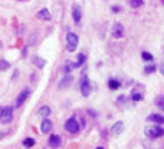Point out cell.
<instances>
[{"label": "cell", "mask_w": 164, "mask_h": 149, "mask_svg": "<svg viewBox=\"0 0 164 149\" xmlns=\"http://www.w3.org/2000/svg\"><path fill=\"white\" fill-rule=\"evenodd\" d=\"M65 129L68 133H71V134H76V133L80 132V124L77 123V121H76L75 118H70L65 123Z\"/></svg>", "instance_id": "cell-4"}, {"label": "cell", "mask_w": 164, "mask_h": 149, "mask_svg": "<svg viewBox=\"0 0 164 149\" xmlns=\"http://www.w3.org/2000/svg\"><path fill=\"white\" fill-rule=\"evenodd\" d=\"M144 4V1L143 0H129V5H131V8L133 9H138L139 6Z\"/></svg>", "instance_id": "cell-19"}, {"label": "cell", "mask_w": 164, "mask_h": 149, "mask_svg": "<svg viewBox=\"0 0 164 149\" xmlns=\"http://www.w3.org/2000/svg\"><path fill=\"white\" fill-rule=\"evenodd\" d=\"M31 61H33L34 65L36 66V67H39V68H44V67L46 66V60L42 58V57H40V56H38V55H34Z\"/></svg>", "instance_id": "cell-10"}, {"label": "cell", "mask_w": 164, "mask_h": 149, "mask_svg": "<svg viewBox=\"0 0 164 149\" xmlns=\"http://www.w3.org/2000/svg\"><path fill=\"white\" fill-rule=\"evenodd\" d=\"M80 89H81V93L83 97H88L89 93H91V83L87 77H84L82 81H81V84H80Z\"/></svg>", "instance_id": "cell-5"}, {"label": "cell", "mask_w": 164, "mask_h": 149, "mask_svg": "<svg viewBox=\"0 0 164 149\" xmlns=\"http://www.w3.org/2000/svg\"><path fill=\"white\" fill-rule=\"evenodd\" d=\"M72 83V76L70 73H66V76L64 78L60 81V84H59V88H66V87H68L70 84Z\"/></svg>", "instance_id": "cell-12"}, {"label": "cell", "mask_w": 164, "mask_h": 149, "mask_svg": "<svg viewBox=\"0 0 164 149\" xmlns=\"http://www.w3.org/2000/svg\"><path fill=\"white\" fill-rule=\"evenodd\" d=\"M163 103H164V98H163V96H160V97L157 98V106H158L159 108H162V109H163V107H164Z\"/></svg>", "instance_id": "cell-26"}, {"label": "cell", "mask_w": 164, "mask_h": 149, "mask_svg": "<svg viewBox=\"0 0 164 149\" xmlns=\"http://www.w3.org/2000/svg\"><path fill=\"white\" fill-rule=\"evenodd\" d=\"M36 18L40 20H51V14L47 9H42L36 14Z\"/></svg>", "instance_id": "cell-14"}, {"label": "cell", "mask_w": 164, "mask_h": 149, "mask_svg": "<svg viewBox=\"0 0 164 149\" xmlns=\"http://www.w3.org/2000/svg\"><path fill=\"white\" fill-rule=\"evenodd\" d=\"M81 18H82V10H81L80 5H73L72 6V19L76 24H78L81 21Z\"/></svg>", "instance_id": "cell-7"}, {"label": "cell", "mask_w": 164, "mask_h": 149, "mask_svg": "<svg viewBox=\"0 0 164 149\" xmlns=\"http://www.w3.org/2000/svg\"><path fill=\"white\" fill-rule=\"evenodd\" d=\"M29 89H24L23 92L20 93L19 96H18V98H16V104H15V107L16 108H20L21 106H23L24 103H25V101L28 99L29 97Z\"/></svg>", "instance_id": "cell-8"}, {"label": "cell", "mask_w": 164, "mask_h": 149, "mask_svg": "<svg viewBox=\"0 0 164 149\" xmlns=\"http://www.w3.org/2000/svg\"><path fill=\"white\" fill-rule=\"evenodd\" d=\"M155 71V66L154 65H147L144 67V72L147 74H150V73H153Z\"/></svg>", "instance_id": "cell-23"}, {"label": "cell", "mask_w": 164, "mask_h": 149, "mask_svg": "<svg viewBox=\"0 0 164 149\" xmlns=\"http://www.w3.org/2000/svg\"><path fill=\"white\" fill-rule=\"evenodd\" d=\"M108 87L111 89H118L121 87V82L117 81V79H109V82H108Z\"/></svg>", "instance_id": "cell-18"}, {"label": "cell", "mask_w": 164, "mask_h": 149, "mask_svg": "<svg viewBox=\"0 0 164 149\" xmlns=\"http://www.w3.org/2000/svg\"><path fill=\"white\" fill-rule=\"evenodd\" d=\"M142 58H143L144 61H152V60H153V56L150 55L149 52L143 51V52H142Z\"/></svg>", "instance_id": "cell-25"}, {"label": "cell", "mask_w": 164, "mask_h": 149, "mask_svg": "<svg viewBox=\"0 0 164 149\" xmlns=\"http://www.w3.org/2000/svg\"><path fill=\"white\" fill-rule=\"evenodd\" d=\"M23 144L25 148H31V147L35 145V140H34L33 138H26V139H24Z\"/></svg>", "instance_id": "cell-20"}, {"label": "cell", "mask_w": 164, "mask_h": 149, "mask_svg": "<svg viewBox=\"0 0 164 149\" xmlns=\"http://www.w3.org/2000/svg\"><path fill=\"white\" fill-rule=\"evenodd\" d=\"M164 133L163 130V127H159V126H153V127H148L145 129V134L148 138L150 139H154V138H158V137H162Z\"/></svg>", "instance_id": "cell-3"}, {"label": "cell", "mask_w": 164, "mask_h": 149, "mask_svg": "<svg viewBox=\"0 0 164 149\" xmlns=\"http://www.w3.org/2000/svg\"><path fill=\"white\" fill-rule=\"evenodd\" d=\"M39 114L41 117H49L51 114V108L49 106H42L40 109H39Z\"/></svg>", "instance_id": "cell-17"}, {"label": "cell", "mask_w": 164, "mask_h": 149, "mask_svg": "<svg viewBox=\"0 0 164 149\" xmlns=\"http://www.w3.org/2000/svg\"><path fill=\"white\" fill-rule=\"evenodd\" d=\"M132 99H133L134 102H138V101H142V99H143V94H142V93L133 92V93H132Z\"/></svg>", "instance_id": "cell-22"}, {"label": "cell", "mask_w": 164, "mask_h": 149, "mask_svg": "<svg viewBox=\"0 0 164 149\" xmlns=\"http://www.w3.org/2000/svg\"><path fill=\"white\" fill-rule=\"evenodd\" d=\"M73 70V66H72V62H67L65 65V67H64V73H70L71 71Z\"/></svg>", "instance_id": "cell-24"}, {"label": "cell", "mask_w": 164, "mask_h": 149, "mask_svg": "<svg viewBox=\"0 0 164 149\" xmlns=\"http://www.w3.org/2000/svg\"><path fill=\"white\" fill-rule=\"evenodd\" d=\"M123 129H124V124H123V122H121V121L116 122L112 126V128H111V130H112V133L114 135H119L123 132Z\"/></svg>", "instance_id": "cell-11"}, {"label": "cell", "mask_w": 164, "mask_h": 149, "mask_svg": "<svg viewBox=\"0 0 164 149\" xmlns=\"http://www.w3.org/2000/svg\"><path fill=\"white\" fill-rule=\"evenodd\" d=\"M13 117H14V109L10 106H6V107L1 108L0 111V122L4 123V124H8L13 121Z\"/></svg>", "instance_id": "cell-2"}, {"label": "cell", "mask_w": 164, "mask_h": 149, "mask_svg": "<svg viewBox=\"0 0 164 149\" xmlns=\"http://www.w3.org/2000/svg\"><path fill=\"white\" fill-rule=\"evenodd\" d=\"M66 42H67V51L68 52L76 51V49L78 46V36L75 33L68 31L67 36H66Z\"/></svg>", "instance_id": "cell-1"}, {"label": "cell", "mask_w": 164, "mask_h": 149, "mask_svg": "<svg viewBox=\"0 0 164 149\" xmlns=\"http://www.w3.org/2000/svg\"><path fill=\"white\" fill-rule=\"evenodd\" d=\"M10 68V63L5 60H0V71H6Z\"/></svg>", "instance_id": "cell-21"}, {"label": "cell", "mask_w": 164, "mask_h": 149, "mask_svg": "<svg viewBox=\"0 0 164 149\" xmlns=\"http://www.w3.org/2000/svg\"><path fill=\"white\" fill-rule=\"evenodd\" d=\"M112 36L114 39H122L124 36V28H123L122 24L116 23L112 28Z\"/></svg>", "instance_id": "cell-6"}, {"label": "cell", "mask_w": 164, "mask_h": 149, "mask_svg": "<svg viewBox=\"0 0 164 149\" xmlns=\"http://www.w3.org/2000/svg\"><path fill=\"white\" fill-rule=\"evenodd\" d=\"M121 10V8L118 6V5H114V6H112V11H114V13H118Z\"/></svg>", "instance_id": "cell-27"}, {"label": "cell", "mask_w": 164, "mask_h": 149, "mask_svg": "<svg viewBox=\"0 0 164 149\" xmlns=\"http://www.w3.org/2000/svg\"><path fill=\"white\" fill-rule=\"evenodd\" d=\"M61 144V138L56 134H51L50 138H49V147H52V148H59Z\"/></svg>", "instance_id": "cell-9"}, {"label": "cell", "mask_w": 164, "mask_h": 149, "mask_svg": "<svg viewBox=\"0 0 164 149\" xmlns=\"http://www.w3.org/2000/svg\"><path fill=\"white\" fill-rule=\"evenodd\" d=\"M147 121L148 122H154V123H157V124H163L164 118H163L162 114H150V116H148Z\"/></svg>", "instance_id": "cell-13"}, {"label": "cell", "mask_w": 164, "mask_h": 149, "mask_svg": "<svg viewBox=\"0 0 164 149\" xmlns=\"http://www.w3.org/2000/svg\"><path fill=\"white\" fill-rule=\"evenodd\" d=\"M84 61H86V55H84V54H78L77 61H76V62H72V66H73V68L81 67V66L84 63Z\"/></svg>", "instance_id": "cell-16"}, {"label": "cell", "mask_w": 164, "mask_h": 149, "mask_svg": "<svg viewBox=\"0 0 164 149\" xmlns=\"http://www.w3.org/2000/svg\"><path fill=\"white\" fill-rule=\"evenodd\" d=\"M52 128V122L50 119H44L41 123V132L42 133H49Z\"/></svg>", "instance_id": "cell-15"}]
</instances>
